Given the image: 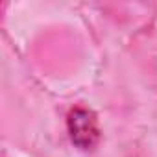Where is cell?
Masks as SVG:
<instances>
[{
  "label": "cell",
  "instance_id": "1",
  "mask_svg": "<svg viewBox=\"0 0 157 157\" xmlns=\"http://www.w3.org/2000/svg\"><path fill=\"white\" fill-rule=\"evenodd\" d=\"M70 140L82 150H93L100 140V126L96 113L87 107H72L67 117Z\"/></svg>",
  "mask_w": 157,
  "mask_h": 157
}]
</instances>
